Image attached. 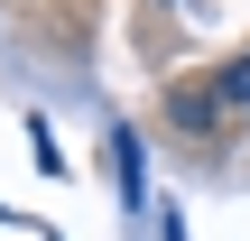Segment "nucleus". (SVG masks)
Listing matches in <instances>:
<instances>
[{
  "mask_svg": "<svg viewBox=\"0 0 250 241\" xmlns=\"http://www.w3.org/2000/svg\"><path fill=\"white\" fill-rule=\"evenodd\" d=\"M223 102H241V111H250V56L232 65V74H223Z\"/></svg>",
  "mask_w": 250,
  "mask_h": 241,
  "instance_id": "nucleus-1",
  "label": "nucleus"
},
{
  "mask_svg": "<svg viewBox=\"0 0 250 241\" xmlns=\"http://www.w3.org/2000/svg\"><path fill=\"white\" fill-rule=\"evenodd\" d=\"M167 241H186V232H176V223H167Z\"/></svg>",
  "mask_w": 250,
  "mask_h": 241,
  "instance_id": "nucleus-2",
  "label": "nucleus"
}]
</instances>
